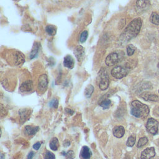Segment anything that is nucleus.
Listing matches in <instances>:
<instances>
[{"instance_id": "7", "label": "nucleus", "mask_w": 159, "mask_h": 159, "mask_svg": "<svg viewBox=\"0 0 159 159\" xmlns=\"http://www.w3.org/2000/svg\"><path fill=\"white\" fill-rule=\"evenodd\" d=\"M155 155L154 147H148L145 149L141 153V159H151Z\"/></svg>"}, {"instance_id": "25", "label": "nucleus", "mask_w": 159, "mask_h": 159, "mask_svg": "<svg viewBox=\"0 0 159 159\" xmlns=\"http://www.w3.org/2000/svg\"><path fill=\"white\" fill-rule=\"evenodd\" d=\"M62 155L66 157V159H73L75 158V153L73 151L70 150L67 152H62Z\"/></svg>"}, {"instance_id": "9", "label": "nucleus", "mask_w": 159, "mask_h": 159, "mask_svg": "<svg viewBox=\"0 0 159 159\" xmlns=\"http://www.w3.org/2000/svg\"><path fill=\"white\" fill-rule=\"evenodd\" d=\"M73 52L78 61H81L83 60L84 56V48L82 46L78 45L74 49Z\"/></svg>"}, {"instance_id": "23", "label": "nucleus", "mask_w": 159, "mask_h": 159, "mask_svg": "<svg viewBox=\"0 0 159 159\" xmlns=\"http://www.w3.org/2000/svg\"><path fill=\"white\" fill-rule=\"evenodd\" d=\"M135 47L134 45H133L132 44H129L127 46V48H126V50H127V55L129 56H131L134 54V53L135 52Z\"/></svg>"}, {"instance_id": "28", "label": "nucleus", "mask_w": 159, "mask_h": 159, "mask_svg": "<svg viewBox=\"0 0 159 159\" xmlns=\"http://www.w3.org/2000/svg\"><path fill=\"white\" fill-rule=\"evenodd\" d=\"M88 32H87L86 30L83 31V32L81 33V35H80V41L81 43L84 42L86 40L87 38H88Z\"/></svg>"}, {"instance_id": "21", "label": "nucleus", "mask_w": 159, "mask_h": 159, "mask_svg": "<svg viewBox=\"0 0 159 159\" xmlns=\"http://www.w3.org/2000/svg\"><path fill=\"white\" fill-rule=\"evenodd\" d=\"M94 92V87L91 84H88L84 90V95L87 98L91 96L93 93Z\"/></svg>"}, {"instance_id": "32", "label": "nucleus", "mask_w": 159, "mask_h": 159, "mask_svg": "<svg viewBox=\"0 0 159 159\" xmlns=\"http://www.w3.org/2000/svg\"><path fill=\"white\" fill-rule=\"evenodd\" d=\"M34 156V153L33 152H30L27 155V159H32Z\"/></svg>"}, {"instance_id": "4", "label": "nucleus", "mask_w": 159, "mask_h": 159, "mask_svg": "<svg viewBox=\"0 0 159 159\" xmlns=\"http://www.w3.org/2000/svg\"><path fill=\"white\" fill-rule=\"evenodd\" d=\"M129 71V68L127 66L118 65L113 68L111 70V75L117 79H120L125 76Z\"/></svg>"}, {"instance_id": "1", "label": "nucleus", "mask_w": 159, "mask_h": 159, "mask_svg": "<svg viewBox=\"0 0 159 159\" xmlns=\"http://www.w3.org/2000/svg\"><path fill=\"white\" fill-rule=\"evenodd\" d=\"M142 25V20L140 18H136L132 20L121 34L120 38L122 40L127 42L131 39L136 37L140 30Z\"/></svg>"}, {"instance_id": "13", "label": "nucleus", "mask_w": 159, "mask_h": 159, "mask_svg": "<svg viewBox=\"0 0 159 159\" xmlns=\"http://www.w3.org/2000/svg\"><path fill=\"white\" fill-rule=\"evenodd\" d=\"M113 135L117 137V138H121L124 136L125 133V129L124 127L119 125V126H116L113 128L112 130Z\"/></svg>"}, {"instance_id": "26", "label": "nucleus", "mask_w": 159, "mask_h": 159, "mask_svg": "<svg viewBox=\"0 0 159 159\" xmlns=\"http://www.w3.org/2000/svg\"><path fill=\"white\" fill-rule=\"evenodd\" d=\"M135 135H130L127 139V141L126 142V145L128 147H133L134 145L135 144Z\"/></svg>"}, {"instance_id": "10", "label": "nucleus", "mask_w": 159, "mask_h": 159, "mask_svg": "<svg viewBox=\"0 0 159 159\" xmlns=\"http://www.w3.org/2000/svg\"><path fill=\"white\" fill-rule=\"evenodd\" d=\"M150 5L149 0H137L136 7L137 11H144L147 9Z\"/></svg>"}, {"instance_id": "19", "label": "nucleus", "mask_w": 159, "mask_h": 159, "mask_svg": "<svg viewBox=\"0 0 159 159\" xmlns=\"http://www.w3.org/2000/svg\"><path fill=\"white\" fill-rule=\"evenodd\" d=\"M49 146H50V148L52 150H54V151L57 150V149L59 147V142H58V140L57 139V138H56V137L53 138L50 142Z\"/></svg>"}, {"instance_id": "30", "label": "nucleus", "mask_w": 159, "mask_h": 159, "mask_svg": "<svg viewBox=\"0 0 159 159\" xmlns=\"http://www.w3.org/2000/svg\"><path fill=\"white\" fill-rule=\"evenodd\" d=\"M58 106V100L57 99H53L49 102V106L53 108H57Z\"/></svg>"}, {"instance_id": "20", "label": "nucleus", "mask_w": 159, "mask_h": 159, "mask_svg": "<svg viewBox=\"0 0 159 159\" xmlns=\"http://www.w3.org/2000/svg\"><path fill=\"white\" fill-rule=\"evenodd\" d=\"M39 43H35L34 46H33V48L32 49V51L29 55V58L30 59H32L34 58H35L37 53H38V52H39Z\"/></svg>"}, {"instance_id": "2", "label": "nucleus", "mask_w": 159, "mask_h": 159, "mask_svg": "<svg viewBox=\"0 0 159 159\" xmlns=\"http://www.w3.org/2000/svg\"><path fill=\"white\" fill-rule=\"evenodd\" d=\"M148 107L138 100L133 101L131 103V114L137 118L144 119L149 114Z\"/></svg>"}, {"instance_id": "14", "label": "nucleus", "mask_w": 159, "mask_h": 159, "mask_svg": "<svg viewBox=\"0 0 159 159\" xmlns=\"http://www.w3.org/2000/svg\"><path fill=\"white\" fill-rule=\"evenodd\" d=\"M32 86L33 85H32V81L28 80L22 83V84L19 88V89L22 92H28L32 89Z\"/></svg>"}, {"instance_id": "3", "label": "nucleus", "mask_w": 159, "mask_h": 159, "mask_svg": "<svg viewBox=\"0 0 159 159\" xmlns=\"http://www.w3.org/2000/svg\"><path fill=\"white\" fill-rule=\"evenodd\" d=\"M98 81L100 89L105 90L108 88L109 84V78L105 68H102L100 70L98 76Z\"/></svg>"}, {"instance_id": "5", "label": "nucleus", "mask_w": 159, "mask_h": 159, "mask_svg": "<svg viewBox=\"0 0 159 159\" xmlns=\"http://www.w3.org/2000/svg\"><path fill=\"white\" fill-rule=\"evenodd\" d=\"M159 122L153 118H149L147 120L146 127L149 133L152 135H155L158 132Z\"/></svg>"}, {"instance_id": "15", "label": "nucleus", "mask_w": 159, "mask_h": 159, "mask_svg": "<svg viewBox=\"0 0 159 159\" xmlns=\"http://www.w3.org/2000/svg\"><path fill=\"white\" fill-rule=\"evenodd\" d=\"M14 60L15 63L19 65L24 63L25 61V57L21 52L16 51L14 55Z\"/></svg>"}, {"instance_id": "34", "label": "nucleus", "mask_w": 159, "mask_h": 159, "mask_svg": "<svg viewBox=\"0 0 159 159\" xmlns=\"http://www.w3.org/2000/svg\"><path fill=\"white\" fill-rule=\"evenodd\" d=\"M66 111H68V113H70V114H73V111H71V109H66Z\"/></svg>"}, {"instance_id": "6", "label": "nucleus", "mask_w": 159, "mask_h": 159, "mask_svg": "<svg viewBox=\"0 0 159 159\" xmlns=\"http://www.w3.org/2000/svg\"><path fill=\"white\" fill-rule=\"evenodd\" d=\"M119 55L117 53L113 52L110 53L106 58L105 63L107 66H113L119 61Z\"/></svg>"}, {"instance_id": "29", "label": "nucleus", "mask_w": 159, "mask_h": 159, "mask_svg": "<svg viewBox=\"0 0 159 159\" xmlns=\"http://www.w3.org/2000/svg\"><path fill=\"white\" fill-rule=\"evenodd\" d=\"M45 159H55V155L50 151H46L44 155Z\"/></svg>"}, {"instance_id": "11", "label": "nucleus", "mask_w": 159, "mask_h": 159, "mask_svg": "<svg viewBox=\"0 0 159 159\" xmlns=\"http://www.w3.org/2000/svg\"><path fill=\"white\" fill-rule=\"evenodd\" d=\"M141 98L146 101H159V97L155 94H152L150 92H143L141 94Z\"/></svg>"}, {"instance_id": "18", "label": "nucleus", "mask_w": 159, "mask_h": 159, "mask_svg": "<svg viewBox=\"0 0 159 159\" xmlns=\"http://www.w3.org/2000/svg\"><path fill=\"white\" fill-rule=\"evenodd\" d=\"M151 23L155 24V25H159V14L156 12H153L149 19Z\"/></svg>"}, {"instance_id": "35", "label": "nucleus", "mask_w": 159, "mask_h": 159, "mask_svg": "<svg viewBox=\"0 0 159 159\" xmlns=\"http://www.w3.org/2000/svg\"><path fill=\"white\" fill-rule=\"evenodd\" d=\"M4 155L2 153L1 154V159H4Z\"/></svg>"}, {"instance_id": "8", "label": "nucleus", "mask_w": 159, "mask_h": 159, "mask_svg": "<svg viewBox=\"0 0 159 159\" xmlns=\"http://www.w3.org/2000/svg\"><path fill=\"white\" fill-rule=\"evenodd\" d=\"M48 85V78L45 74H43L40 76L39 78V89L40 91H45Z\"/></svg>"}, {"instance_id": "31", "label": "nucleus", "mask_w": 159, "mask_h": 159, "mask_svg": "<svg viewBox=\"0 0 159 159\" xmlns=\"http://www.w3.org/2000/svg\"><path fill=\"white\" fill-rule=\"evenodd\" d=\"M40 146H41V143H40V142H36L35 144H34L33 148H34V149L37 150L39 149V148L40 147Z\"/></svg>"}, {"instance_id": "24", "label": "nucleus", "mask_w": 159, "mask_h": 159, "mask_svg": "<svg viewBox=\"0 0 159 159\" xmlns=\"http://www.w3.org/2000/svg\"><path fill=\"white\" fill-rule=\"evenodd\" d=\"M111 100L110 99H106L105 100H103L102 101H101L99 102V105L104 109H107L110 106V104H111Z\"/></svg>"}, {"instance_id": "16", "label": "nucleus", "mask_w": 159, "mask_h": 159, "mask_svg": "<svg viewBox=\"0 0 159 159\" xmlns=\"http://www.w3.org/2000/svg\"><path fill=\"white\" fill-rule=\"evenodd\" d=\"M63 65L65 67H66L69 69H72L75 65V62H74V60H73V58H72V57L69 55H66L64 58Z\"/></svg>"}, {"instance_id": "27", "label": "nucleus", "mask_w": 159, "mask_h": 159, "mask_svg": "<svg viewBox=\"0 0 159 159\" xmlns=\"http://www.w3.org/2000/svg\"><path fill=\"white\" fill-rule=\"evenodd\" d=\"M148 142V139L145 137L140 138L137 143V147H142Z\"/></svg>"}, {"instance_id": "17", "label": "nucleus", "mask_w": 159, "mask_h": 159, "mask_svg": "<svg viewBox=\"0 0 159 159\" xmlns=\"http://www.w3.org/2000/svg\"><path fill=\"white\" fill-rule=\"evenodd\" d=\"M39 127L38 126L32 127V126H30V125H26L25 127V133L29 135H35L39 131Z\"/></svg>"}, {"instance_id": "22", "label": "nucleus", "mask_w": 159, "mask_h": 159, "mask_svg": "<svg viewBox=\"0 0 159 159\" xmlns=\"http://www.w3.org/2000/svg\"><path fill=\"white\" fill-rule=\"evenodd\" d=\"M45 30L49 35H55L56 34V27L52 25H48L46 27Z\"/></svg>"}, {"instance_id": "33", "label": "nucleus", "mask_w": 159, "mask_h": 159, "mask_svg": "<svg viewBox=\"0 0 159 159\" xmlns=\"http://www.w3.org/2000/svg\"><path fill=\"white\" fill-rule=\"evenodd\" d=\"M70 145V142H68V141H66V142H65L63 143V146H64V147H68V146H69Z\"/></svg>"}, {"instance_id": "12", "label": "nucleus", "mask_w": 159, "mask_h": 159, "mask_svg": "<svg viewBox=\"0 0 159 159\" xmlns=\"http://www.w3.org/2000/svg\"><path fill=\"white\" fill-rule=\"evenodd\" d=\"M92 155V152L87 146H83L80 152V157L82 159H89Z\"/></svg>"}, {"instance_id": "36", "label": "nucleus", "mask_w": 159, "mask_h": 159, "mask_svg": "<svg viewBox=\"0 0 159 159\" xmlns=\"http://www.w3.org/2000/svg\"><path fill=\"white\" fill-rule=\"evenodd\" d=\"M158 93H159V90H158Z\"/></svg>"}]
</instances>
